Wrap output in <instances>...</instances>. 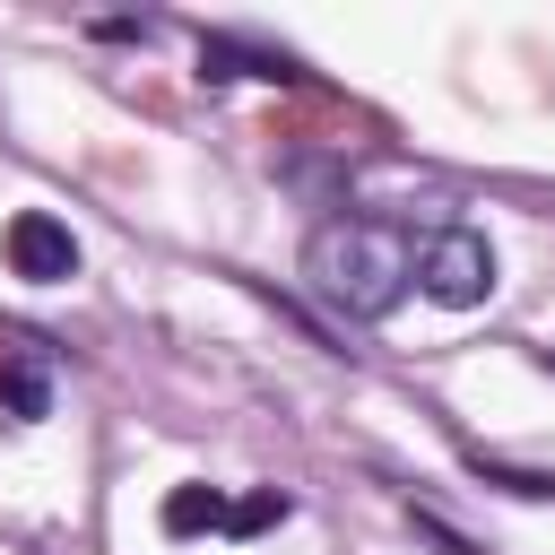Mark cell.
<instances>
[{
    "label": "cell",
    "mask_w": 555,
    "mask_h": 555,
    "mask_svg": "<svg viewBox=\"0 0 555 555\" xmlns=\"http://www.w3.org/2000/svg\"><path fill=\"white\" fill-rule=\"evenodd\" d=\"M304 269H312V286H321L338 312L382 321V312L408 295L416 251H408V234H399V225H382V217H330V225L312 234Z\"/></svg>",
    "instance_id": "6da1fadb"
},
{
    "label": "cell",
    "mask_w": 555,
    "mask_h": 555,
    "mask_svg": "<svg viewBox=\"0 0 555 555\" xmlns=\"http://www.w3.org/2000/svg\"><path fill=\"white\" fill-rule=\"evenodd\" d=\"M416 278H425V295H434V304L468 312V304H486V295H494V243H486L477 225H442V234L425 243Z\"/></svg>",
    "instance_id": "7a4b0ae2"
},
{
    "label": "cell",
    "mask_w": 555,
    "mask_h": 555,
    "mask_svg": "<svg viewBox=\"0 0 555 555\" xmlns=\"http://www.w3.org/2000/svg\"><path fill=\"white\" fill-rule=\"evenodd\" d=\"M0 251H9V278H26V286H61V278H78V234H69L52 208H17L9 234H0Z\"/></svg>",
    "instance_id": "3957f363"
},
{
    "label": "cell",
    "mask_w": 555,
    "mask_h": 555,
    "mask_svg": "<svg viewBox=\"0 0 555 555\" xmlns=\"http://www.w3.org/2000/svg\"><path fill=\"white\" fill-rule=\"evenodd\" d=\"M0 399H9L17 425L52 416V373H43V347L35 338H0Z\"/></svg>",
    "instance_id": "277c9868"
},
{
    "label": "cell",
    "mask_w": 555,
    "mask_h": 555,
    "mask_svg": "<svg viewBox=\"0 0 555 555\" xmlns=\"http://www.w3.org/2000/svg\"><path fill=\"white\" fill-rule=\"evenodd\" d=\"M199 78H278V87H295L304 69L286 52H260V43H234V35H199Z\"/></svg>",
    "instance_id": "5b68a950"
},
{
    "label": "cell",
    "mask_w": 555,
    "mask_h": 555,
    "mask_svg": "<svg viewBox=\"0 0 555 555\" xmlns=\"http://www.w3.org/2000/svg\"><path fill=\"white\" fill-rule=\"evenodd\" d=\"M156 520H165V538H208V529H225V494L217 486H173Z\"/></svg>",
    "instance_id": "8992f818"
},
{
    "label": "cell",
    "mask_w": 555,
    "mask_h": 555,
    "mask_svg": "<svg viewBox=\"0 0 555 555\" xmlns=\"http://www.w3.org/2000/svg\"><path fill=\"white\" fill-rule=\"evenodd\" d=\"M295 503L278 494V486H260V494H243V503H225V538H260V529H278Z\"/></svg>",
    "instance_id": "52a82bcc"
},
{
    "label": "cell",
    "mask_w": 555,
    "mask_h": 555,
    "mask_svg": "<svg viewBox=\"0 0 555 555\" xmlns=\"http://www.w3.org/2000/svg\"><path fill=\"white\" fill-rule=\"evenodd\" d=\"M468 468H477L486 486H503V494H529V503H546V494H555V477H546V468H512V460H486V451H468Z\"/></svg>",
    "instance_id": "ba28073f"
}]
</instances>
